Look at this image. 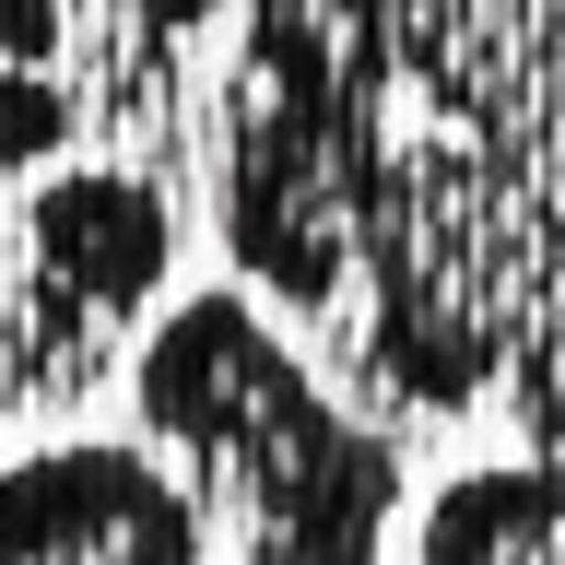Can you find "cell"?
<instances>
[{"label":"cell","mask_w":565,"mask_h":565,"mask_svg":"<svg viewBox=\"0 0 565 565\" xmlns=\"http://www.w3.org/2000/svg\"><path fill=\"white\" fill-rule=\"evenodd\" d=\"M224 60L201 201L377 424L565 448V0H71Z\"/></svg>","instance_id":"cell-1"},{"label":"cell","mask_w":565,"mask_h":565,"mask_svg":"<svg viewBox=\"0 0 565 565\" xmlns=\"http://www.w3.org/2000/svg\"><path fill=\"white\" fill-rule=\"evenodd\" d=\"M141 436L212 507V554L247 565H365L401 519V424H377L295 330L224 295L153 318L130 353Z\"/></svg>","instance_id":"cell-2"},{"label":"cell","mask_w":565,"mask_h":565,"mask_svg":"<svg viewBox=\"0 0 565 565\" xmlns=\"http://www.w3.org/2000/svg\"><path fill=\"white\" fill-rule=\"evenodd\" d=\"M212 554V507L153 448H24L0 459V565H189Z\"/></svg>","instance_id":"cell-3"},{"label":"cell","mask_w":565,"mask_h":565,"mask_svg":"<svg viewBox=\"0 0 565 565\" xmlns=\"http://www.w3.org/2000/svg\"><path fill=\"white\" fill-rule=\"evenodd\" d=\"M12 236L60 295H83L95 318L130 330L177 271V189L153 166H130V153H83V166H47L24 189Z\"/></svg>","instance_id":"cell-4"},{"label":"cell","mask_w":565,"mask_h":565,"mask_svg":"<svg viewBox=\"0 0 565 565\" xmlns=\"http://www.w3.org/2000/svg\"><path fill=\"white\" fill-rule=\"evenodd\" d=\"M118 318H95L83 295H60V282L24 259V236L0 224V424L12 413H60V401H83V388L118 365Z\"/></svg>","instance_id":"cell-5"},{"label":"cell","mask_w":565,"mask_h":565,"mask_svg":"<svg viewBox=\"0 0 565 565\" xmlns=\"http://www.w3.org/2000/svg\"><path fill=\"white\" fill-rule=\"evenodd\" d=\"M424 565H565V448L494 459V471H459L436 507L413 519Z\"/></svg>","instance_id":"cell-6"},{"label":"cell","mask_w":565,"mask_h":565,"mask_svg":"<svg viewBox=\"0 0 565 565\" xmlns=\"http://www.w3.org/2000/svg\"><path fill=\"white\" fill-rule=\"evenodd\" d=\"M83 141V83L60 60H0V177H47Z\"/></svg>","instance_id":"cell-7"},{"label":"cell","mask_w":565,"mask_h":565,"mask_svg":"<svg viewBox=\"0 0 565 565\" xmlns=\"http://www.w3.org/2000/svg\"><path fill=\"white\" fill-rule=\"evenodd\" d=\"M0 60H71V0H0Z\"/></svg>","instance_id":"cell-8"}]
</instances>
